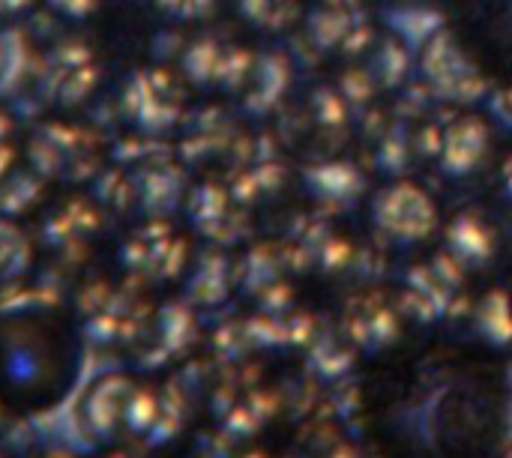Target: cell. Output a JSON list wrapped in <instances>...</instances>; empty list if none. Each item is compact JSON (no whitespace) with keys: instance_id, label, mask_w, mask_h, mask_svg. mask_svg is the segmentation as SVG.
<instances>
[{"instance_id":"obj_5","label":"cell","mask_w":512,"mask_h":458,"mask_svg":"<svg viewBox=\"0 0 512 458\" xmlns=\"http://www.w3.org/2000/svg\"><path fill=\"white\" fill-rule=\"evenodd\" d=\"M512 138L483 105L456 108L435 144V168L450 186H480L498 177Z\"/></svg>"},{"instance_id":"obj_11","label":"cell","mask_w":512,"mask_h":458,"mask_svg":"<svg viewBox=\"0 0 512 458\" xmlns=\"http://www.w3.org/2000/svg\"><path fill=\"white\" fill-rule=\"evenodd\" d=\"M495 183H498V189H501L504 201L512 207V144H510V150H507V156H504V162H501V168H498Z\"/></svg>"},{"instance_id":"obj_1","label":"cell","mask_w":512,"mask_h":458,"mask_svg":"<svg viewBox=\"0 0 512 458\" xmlns=\"http://www.w3.org/2000/svg\"><path fill=\"white\" fill-rule=\"evenodd\" d=\"M198 99L168 57H144L114 72L99 108L108 132L126 147H171Z\"/></svg>"},{"instance_id":"obj_9","label":"cell","mask_w":512,"mask_h":458,"mask_svg":"<svg viewBox=\"0 0 512 458\" xmlns=\"http://www.w3.org/2000/svg\"><path fill=\"white\" fill-rule=\"evenodd\" d=\"M24 168V120L18 108L0 102V192Z\"/></svg>"},{"instance_id":"obj_4","label":"cell","mask_w":512,"mask_h":458,"mask_svg":"<svg viewBox=\"0 0 512 458\" xmlns=\"http://www.w3.org/2000/svg\"><path fill=\"white\" fill-rule=\"evenodd\" d=\"M114 135L90 114L39 111L24 123V168L48 189H93L114 159Z\"/></svg>"},{"instance_id":"obj_6","label":"cell","mask_w":512,"mask_h":458,"mask_svg":"<svg viewBox=\"0 0 512 458\" xmlns=\"http://www.w3.org/2000/svg\"><path fill=\"white\" fill-rule=\"evenodd\" d=\"M369 222L390 246H420L441 234V204L432 189L408 174L378 186L369 198Z\"/></svg>"},{"instance_id":"obj_10","label":"cell","mask_w":512,"mask_h":458,"mask_svg":"<svg viewBox=\"0 0 512 458\" xmlns=\"http://www.w3.org/2000/svg\"><path fill=\"white\" fill-rule=\"evenodd\" d=\"M495 99H498L501 114L510 120L512 126V54L507 57L504 69H501V78H498V87H495Z\"/></svg>"},{"instance_id":"obj_2","label":"cell","mask_w":512,"mask_h":458,"mask_svg":"<svg viewBox=\"0 0 512 458\" xmlns=\"http://www.w3.org/2000/svg\"><path fill=\"white\" fill-rule=\"evenodd\" d=\"M39 33V60L30 102L54 114H90L99 108L114 78V63L96 30L57 27L33 15Z\"/></svg>"},{"instance_id":"obj_3","label":"cell","mask_w":512,"mask_h":458,"mask_svg":"<svg viewBox=\"0 0 512 458\" xmlns=\"http://www.w3.org/2000/svg\"><path fill=\"white\" fill-rule=\"evenodd\" d=\"M510 54L507 36L447 21L423 39L417 51V75L435 99L453 108H471L495 96Z\"/></svg>"},{"instance_id":"obj_7","label":"cell","mask_w":512,"mask_h":458,"mask_svg":"<svg viewBox=\"0 0 512 458\" xmlns=\"http://www.w3.org/2000/svg\"><path fill=\"white\" fill-rule=\"evenodd\" d=\"M39 60V33L30 21H0V102L18 105L30 102L33 78Z\"/></svg>"},{"instance_id":"obj_8","label":"cell","mask_w":512,"mask_h":458,"mask_svg":"<svg viewBox=\"0 0 512 458\" xmlns=\"http://www.w3.org/2000/svg\"><path fill=\"white\" fill-rule=\"evenodd\" d=\"M441 6L450 12V21L498 33L504 36L507 15L512 12V0H441Z\"/></svg>"}]
</instances>
